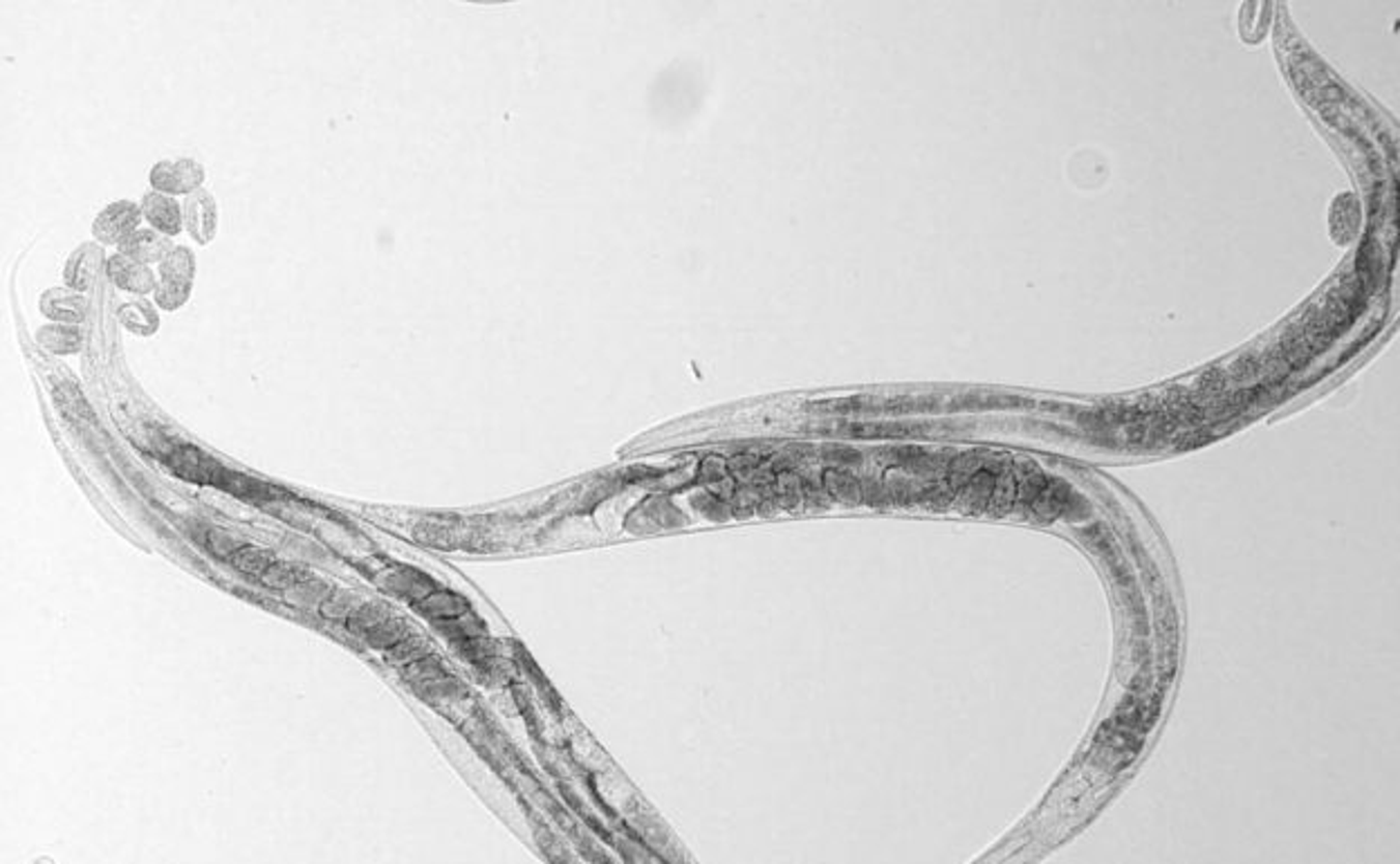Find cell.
Returning <instances> with one entry per match:
<instances>
[{
	"mask_svg": "<svg viewBox=\"0 0 1400 864\" xmlns=\"http://www.w3.org/2000/svg\"><path fill=\"white\" fill-rule=\"evenodd\" d=\"M196 261L194 254L187 248H173V252L160 263V286L155 299L165 310L180 308L194 286Z\"/></svg>",
	"mask_w": 1400,
	"mask_h": 864,
	"instance_id": "obj_1",
	"label": "cell"
},
{
	"mask_svg": "<svg viewBox=\"0 0 1400 864\" xmlns=\"http://www.w3.org/2000/svg\"><path fill=\"white\" fill-rule=\"evenodd\" d=\"M205 180V171L196 160L158 162L151 171V184L160 194H194Z\"/></svg>",
	"mask_w": 1400,
	"mask_h": 864,
	"instance_id": "obj_2",
	"label": "cell"
},
{
	"mask_svg": "<svg viewBox=\"0 0 1400 864\" xmlns=\"http://www.w3.org/2000/svg\"><path fill=\"white\" fill-rule=\"evenodd\" d=\"M142 221V209L133 202L119 200L108 205L92 225V234L106 246H121Z\"/></svg>",
	"mask_w": 1400,
	"mask_h": 864,
	"instance_id": "obj_3",
	"label": "cell"
},
{
	"mask_svg": "<svg viewBox=\"0 0 1400 864\" xmlns=\"http://www.w3.org/2000/svg\"><path fill=\"white\" fill-rule=\"evenodd\" d=\"M108 277L115 281L117 288L128 292L148 294L155 290V275L144 263L131 259L126 254H115L108 261Z\"/></svg>",
	"mask_w": 1400,
	"mask_h": 864,
	"instance_id": "obj_4",
	"label": "cell"
},
{
	"mask_svg": "<svg viewBox=\"0 0 1400 864\" xmlns=\"http://www.w3.org/2000/svg\"><path fill=\"white\" fill-rule=\"evenodd\" d=\"M184 221L189 232L198 242H209L216 234V223H219L216 200L207 192H200V189L189 194L184 202Z\"/></svg>",
	"mask_w": 1400,
	"mask_h": 864,
	"instance_id": "obj_5",
	"label": "cell"
},
{
	"mask_svg": "<svg viewBox=\"0 0 1400 864\" xmlns=\"http://www.w3.org/2000/svg\"><path fill=\"white\" fill-rule=\"evenodd\" d=\"M171 252H173L171 238L162 236V232H155V229H135V232L119 246V254H126L131 259L144 265L153 261L162 263Z\"/></svg>",
	"mask_w": 1400,
	"mask_h": 864,
	"instance_id": "obj_6",
	"label": "cell"
},
{
	"mask_svg": "<svg viewBox=\"0 0 1400 864\" xmlns=\"http://www.w3.org/2000/svg\"><path fill=\"white\" fill-rule=\"evenodd\" d=\"M142 213L146 215V221L151 223L158 229V232H162L165 236L180 234L182 223H184V213L178 205V200H173L171 196L160 194V192L144 196Z\"/></svg>",
	"mask_w": 1400,
	"mask_h": 864,
	"instance_id": "obj_7",
	"label": "cell"
},
{
	"mask_svg": "<svg viewBox=\"0 0 1400 864\" xmlns=\"http://www.w3.org/2000/svg\"><path fill=\"white\" fill-rule=\"evenodd\" d=\"M40 308H44L46 317L59 323H67V326H75L86 315V301L77 290H48L40 299Z\"/></svg>",
	"mask_w": 1400,
	"mask_h": 864,
	"instance_id": "obj_8",
	"label": "cell"
},
{
	"mask_svg": "<svg viewBox=\"0 0 1400 864\" xmlns=\"http://www.w3.org/2000/svg\"><path fill=\"white\" fill-rule=\"evenodd\" d=\"M102 263H104V256H102L99 248H94V246L79 248L70 256V259H67L65 283L77 292L88 290L94 283V277H97Z\"/></svg>",
	"mask_w": 1400,
	"mask_h": 864,
	"instance_id": "obj_9",
	"label": "cell"
},
{
	"mask_svg": "<svg viewBox=\"0 0 1400 864\" xmlns=\"http://www.w3.org/2000/svg\"><path fill=\"white\" fill-rule=\"evenodd\" d=\"M119 319L128 330L138 335H151L158 330V313L146 301H133L121 306Z\"/></svg>",
	"mask_w": 1400,
	"mask_h": 864,
	"instance_id": "obj_10",
	"label": "cell"
},
{
	"mask_svg": "<svg viewBox=\"0 0 1400 864\" xmlns=\"http://www.w3.org/2000/svg\"><path fill=\"white\" fill-rule=\"evenodd\" d=\"M40 340L54 353H70V350L79 348V330L67 326V323L65 326H50L40 333Z\"/></svg>",
	"mask_w": 1400,
	"mask_h": 864,
	"instance_id": "obj_11",
	"label": "cell"
}]
</instances>
